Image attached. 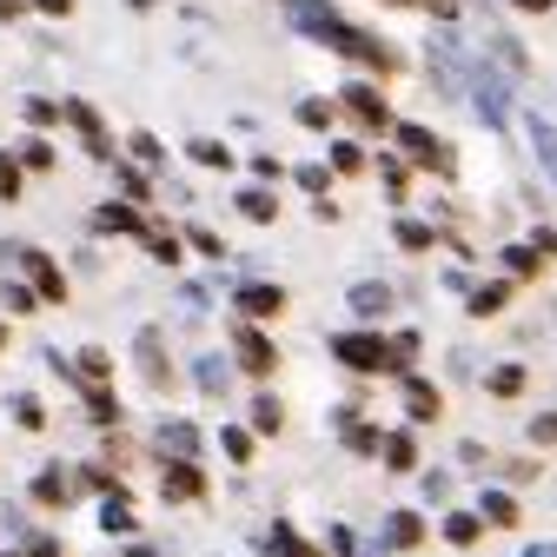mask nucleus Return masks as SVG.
<instances>
[{
    "label": "nucleus",
    "mask_w": 557,
    "mask_h": 557,
    "mask_svg": "<svg viewBox=\"0 0 557 557\" xmlns=\"http://www.w3.org/2000/svg\"><path fill=\"white\" fill-rule=\"evenodd\" d=\"M21 8H27V0H0V21H14Z\"/></svg>",
    "instance_id": "nucleus-49"
},
{
    "label": "nucleus",
    "mask_w": 557,
    "mask_h": 557,
    "mask_svg": "<svg viewBox=\"0 0 557 557\" xmlns=\"http://www.w3.org/2000/svg\"><path fill=\"white\" fill-rule=\"evenodd\" d=\"M492 392H498V398H518V392H524V366H498V372H492Z\"/></svg>",
    "instance_id": "nucleus-26"
},
{
    "label": "nucleus",
    "mask_w": 557,
    "mask_h": 557,
    "mask_svg": "<svg viewBox=\"0 0 557 557\" xmlns=\"http://www.w3.org/2000/svg\"><path fill=\"white\" fill-rule=\"evenodd\" d=\"M139 366H147V379H153V385H166V366H160V338H153V332L139 338Z\"/></svg>",
    "instance_id": "nucleus-25"
},
{
    "label": "nucleus",
    "mask_w": 557,
    "mask_h": 557,
    "mask_svg": "<svg viewBox=\"0 0 557 557\" xmlns=\"http://www.w3.org/2000/svg\"><path fill=\"white\" fill-rule=\"evenodd\" d=\"M147 252H153V259H166V265H180V239H173V233H153V239H147Z\"/></svg>",
    "instance_id": "nucleus-37"
},
{
    "label": "nucleus",
    "mask_w": 557,
    "mask_h": 557,
    "mask_svg": "<svg viewBox=\"0 0 557 557\" xmlns=\"http://www.w3.org/2000/svg\"><path fill=\"white\" fill-rule=\"evenodd\" d=\"M398 246H405V252H425V246H432V226H425V220H398Z\"/></svg>",
    "instance_id": "nucleus-22"
},
{
    "label": "nucleus",
    "mask_w": 557,
    "mask_h": 557,
    "mask_svg": "<svg viewBox=\"0 0 557 557\" xmlns=\"http://www.w3.org/2000/svg\"><path fill=\"white\" fill-rule=\"evenodd\" d=\"M100 531H133V511H126V498H120V484H113V492H107V505H100Z\"/></svg>",
    "instance_id": "nucleus-15"
},
{
    "label": "nucleus",
    "mask_w": 557,
    "mask_h": 557,
    "mask_svg": "<svg viewBox=\"0 0 557 557\" xmlns=\"http://www.w3.org/2000/svg\"><path fill=\"white\" fill-rule=\"evenodd\" d=\"M220 445H226V458H233V465H246V458H252V432H239V425H226V432H220Z\"/></svg>",
    "instance_id": "nucleus-27"
},
{
    "label": "nucleus",
    "mask_w": 557,
    "mask_h": 557,
    "mask_svg": "<svg viewBox=\"0 0 557 557\" xmlns=\"http://www.w3.org/2000/svg\"><path fill=\"white\" fill-rule=\"evenodd\" d=\"M484 518H492V524H518V498L492 492V498H484Z\"/></svg>",
    "instance_id": "nucleus-32"
},
{
    "label": "nucleus",
    "mask_w": 557,
    "mask_h": 557,
    "mask_svg": "<svg viewBox=\"0 0 557 557\" xmlns=\"http://www.w3.org/2000/svg\"><path fill=\"white\" fill-rule=\"evenodd\" d=\"M34 8H40V14H66V8H74V0H34Z\"/></svg>",
    "instance_id": "nucleus-48"
},
{
    "label": "nucleus",
    "mask_w": 557,
    "mask_h": 557,
    "mask_svg": "<svg viewBox=\"0 0 557 557\" xmlns=\"http://www.w3.org/2000/svg\"><path fill=\"white\" fill-rule=\"evenodd\" d=\"M505 259H511V272H537V259H544V252H537V246H511Z\"/></svg>",
    "instance_id": "nucleus-40"
},
{
    "label": "nucleus",
    "mask_w": 557,
    "mask_h": 557,
    "mask_svg": "<svg viewBox=\"0 0 557 557\" xmlns=\"http://www.w3.org/2000/svg\"><path fill=\"white\" fill-rule=\"evenodd\" d=\"M107 372H113V359L100 352V345H87V352H81V379H94V385H100Z\"/></svg>",
    "instance_id": "nucleus-33"
},
{
    "label": "nucleus",
    "mask_w": 557,
    "mask_h": 557,
    "mask_svg": "<svg viewBox=\"0 0 557 557\" xmlns=\"http://www.w3.org/2000/svg\"><path fill=\"white\" fill-rule=\"evenodd\" d=\"M126 147H133V160H139V166H160V160H166V147H160V139H153V133H133V139H126Z\"/></svg>",
    "instance_id": "nucleus-23"
},
{
    "label": "nucleus",
    "mask_w": 557,
    "mask_h": 557,
    "mask_svg": "<svg viewBox=\"0 0 557 557\" xmlns=\"http://www.w3.org/2000/svg\"><path fill=\"white\" fill-rule=\"evenodd\" d=\"M126 557H153V550H147V544H133V550H126Z\"/></svg>",
    "instance_id": "nucleus-51"
},
{
    "label": "nucleus",
    "mask_w": 557,
    "mask_h": 557,
    "mask_svg": "<svg viewBox=\"0 0 557 557\" xmlns=\"http://www.w3.org/2000/svg\"><path fill=\"white\" fill-rule=\"evenodd\" d=\"M239 312L246 319H278V312H286V293H278V286H239Z\"/></svg>",
    "instance_id": "nucleus-10"
},
{
    "label": "nucleus",
    "mask_w": 557,
    "mask_h": 557,
    "mask_svg": "<svg viewBox=\"0 0 557 557\" xmlns=\"http://www.w3.org/2000/svg\"><path fill=\"white\" fill-rule=\"evenodd\" d=\"M392 8H405V0H392Z\"/></svg>",
    "instance_id": "nucleus-54"
},
{
    "label": "nucleus",
    "mask_w": 557,
    "mask_h": 557,
    "mask_svg": "<svg viewBox=\"0 0 557 557\" xmlns=\"http://www.w3.org/2000/svg\"><path fill=\"white\" fill-rule=\"evenodd\" d=\"M14 259L27 265V278H34V293H40L47 306H60V299H66V278H60V265H53V259H47L40 246H14Z\"/></svg>",
    "instance_id": "nucleus-5"
},
{
    "label": "nucleus",
    "mask_w": 557,
    "mask_h": 557,
    "mask_svg": "<svg viewBox=\"0 0 557 557\" xmlns=\"http://www.w3.org/2000/svg\"><path fill=\"white\" fill-rule=\"evenodd\" d=\"M445 537H451L458 550H465V544H478V511H451V518H445Z\"/></svg>",
    "instance_id": "nucleus-20"
},
{
    "label": "nucleus",
    "mask_w": 557,
    "mask_h": 557,
    "mask_svg": "<svg viewBox=\"0 0 557 557\" xmlns=\"http://www.w3.org/2000/svg\"><path fill=\"white\" fill-rule=\"evenodd\" d=\"M524 557H557V550H550V544H544V550H524Z\"/></svg>",
    "instance_id": "nucleus-52"
},
{
    "label": "nucleus",
    "mask_w": 557,
    "mask_h": 557,
    "mask_svg": "<svg viewBox=\"0 0 557 557\" xmlns=\"http://www.w3.org/2000/svg\"><path fill=\"white\" fill-rule=\"evenodd\" d=\"M405 405H411V418L425 425V418H438V385H425V379H405Z\"/></svg>",
    "instance_id": "nucleus-12"
},
{
    "label": "nucleus",
    "mask_w": 557,
    "mask_h": 557,
    "mask_svg": "<svg viewBox=\"0 0 557 557\" xmlns=\"http://www.w3.org/2000/svg\"><path fill=\"white\" fill-rule=\"evenodd\" d=\"M385 465H392V471H411V465H418V445H411V432H392V438H385Z\"/></svg>",
    "instance_id": "nucleus-18"
},
{
    "label": "nucleus",
    "mask_w": 557,
    "mask_h": 557,
    "mask_svg": "<svg viewBox=\"0 0 557 557\" xmlns=\"http://www.w3.org/2000/svg\"><path fill=\"white\" fill-rule=\"evenodd\" d=\"M66 120L81 126V139H87V153H94V160H113V147H107V133H100V113H94L87 100H66Z\"/></svg>",
    "instance_id": "nucleus-8"
},
{
    "label": "nucleus",
    "mask_w": 557,
    "mask_h": 557,
    "mask_svg": "<svg viewBox=\"0 0 557 557\" xmlns=\"http://www.w3.org/2000/svg\"><path fill=\"white\" fill-rule=\"evenodd\" d=\"M278 425H286V418H278V398L259 392V398H252V432H278Z\"/></svg>",
    "instance_id": "nucleus-19"
},
{
    "label": "nucleus",
    "mask_w": 557,
    "mask_h": 557,
    "mask_svg": "<svg viewBox=\"0 0 557 557\" xmlns=\"http://www.w3.org/2000/svg\"><path fill=\"white\" fill-rule=\"evenodd\" d=\"M359 166H366L359 147H332V173H359Z\"/></svg>",
    "instance_id": "nucleus-38"
},
{
    "label": "nucleus",
    "mask_w": 557,
    "mask_h": 557,
    "mask_svg": "<svg viewBox=\"0 0 557 557\" xmlns=\"http://www.w3.org/2000/svg\"><path fill=\"white\" fill-rule=\"evenodd\" d=\"M293 21H299L306 34H319L332 53L372 66V74H392V47H385V40H372V34H366V27H352V21H338L332 8H319V0H293Z\"/></svg>",
    "instance_id": "nucleus-1"
},
{
    "label": "nucleus",
    "mask_w": 557,
    "mask_h": 557,
    "mask_svg": "<svg viewBox=\"0 0 557 557\" xmlns=\"http://www.w3.org/2000/svg\"><path fill=\"white\" fill-rule=\"evenodd\" d=\"M272 550H278V557H312V550L293 537V524H272Z\"/></svg>",
    "instance_id": "nucleus-36"
},
{
    "label": "nucleus",
    "mask_w": 557,
    "mask_h": 557,
    "mask_svg": "<svg viewBox=\"0 0 557 557\" xmlns=\"http://www.w3.org/2000/svg\"><path fill=\"white\" fill-rule=\"evenodd\" d=\"M14 418H21V425H27V432H40V418H47V411H40L34 398H14Z\"/></svg>",
    "instance_id": "nucleus-41"
},
{
    "label": "nucleus",
    "mask_w": 557,
    "mask_h": 557,
    "mask_svg": "<svg viewBox=\"0 0 557 557\" xmlns=\"http://www.w3.org/2000/svg\"><path fill=\"white\" fill-rule=\"evenodd\" d=\"M87 411L100 418V425H113V418H120V405H113V392H107V385H94V392H87Z\"/></svg>",
    "instance_id": "nucleus-34"
},
{
    "label": "nucleus",
    "mask_w": 557,
    "mask_h": 557,
    "mask_svg": "<svg viewBox=\"0 0 557 557\" xmlns=\"http://www.w3.org/2000/svg\"><path fill=\"white\" fill-rule=\"evenodd\" d=\"M332 359L352 366V372H398L392 338H379V332H338V338H332Z\"/></svg>",
    "instance_id": "nucleus-2"
},
{
    "label": "nucleus",
    "mask_w": 557,
    "mask_h": 557,
    "mask_svg": "<svg viewBox=\"0 0 557 557\" xmlns=\"http://www.w3.org/2000/svg\"><path fill=\"white\" fill-rule=\"evenodd\" d=\"M34 498H40V505H60V498H66V478H60V471H40V478H34Z\"/></svg>",
    "instance_id": "nucleus-29"
},
{
    "label": "nucleus",
    "mask_w": 557,
    "mask_h": 557,
    "mask_svg": "<svg viewBox=\"0 0 557 557\" xmlns=\"http://www.w3.org/2000/svg\"><path fill=\"white\" fill-rule=\"evenodd\" d=\"M27 120H34V126H53V120H60V107H53V100H27Z\"/></svg>",
    "instance_id": "nucleus-42"
},
{
    "label": "nucleus",
    "mask_w": 557,
    "mask_h": 557,
    "mask_svg": "<svg viewBox=\"0 0 557 557\" xmlns=\"http://www.w3.org/2000/svg\"><path fill=\"white\" fill-rule=\"evenodd\" d=\"M345 113H352L359 126H372V133H392V126H398V120H392V107H385V94H379V87H366V81L345 87Z\"/></svg>",
    "instance_id": "nucleus-4"
},
{
    "label": "nucleus",
    "mask_w": 557,
    "mask_h": 557,
    "mask_svg": "<svg viewBox=\"0 0 557 557\" xmlns=\"http://www.w3.org/2000/svg\"><path fill=\"white\" fill-rule=\"evenodd\" d=\"M160 445H173V458H193V451H199V432H193V425H166Z\"/></svg>",
    "instance_id": "nucleus-21"
},
{
    "label": "nucleus",
    "mask_w": 557,
    "mask_h": 557,
    "mask_svg": "<svg viewBox=\"0 0 557 557\" xmlns=\"http://www.w3.org/2000/svg\"><path fill=\"white\" fill-rule=\"evenodd\" d=\"M233 352H239V366H246L252 379H265V372L278 366V352H272V338H265L259 325H239V332H233Z\"/></svg>",
    "instance_id": "nucleus-6"
},
{
    "label": "nucleus",
    "mask_w": 557,
    "mask_h": 557,
    "mask_svg": "<svg viewBox=\"0 0 557 557\" xmlns=\"http://www.w3.org/2000/svg\"><path fill=\"white\" fill-rule=\"evenodd\" d=\"M345 445H352L359 458H372V451H379V432H372V425H352V418H345Z\"/></svg>",
    "instance_id": "nucleus-28"
},
{
    "label": "nucleus",
    "mask_w": 557,
    "mask_h": 557,
    "mask_svg": "<svg viewBox=\"0 0 557 557\" xmlns=\"http://www.w3.org/2000/svg\"><path fill=\"white\" fill-rule=\"evenodd\" d=\"M299 126H332V100H299Z\"/></svg>",
    "instance_id": "nucleus-35"
},
{
    "label": "nucleus",
    "mask_w": 557,
    "mask_h": 557,
    "mask_svg": "<svg viewBox=\"0 0 557 557\" xmlns=\"http://www.w3.org/2000/svg\"><path fill=\"white\" fill-rule=\"evenodd\" d=\"M392 139H398V147H405L418 166H432V173H451V147H445V139H432V126H418V120H398V126H392Z\"/></svg>",
    "instance_id": "nucleus-3"
},
{
    "label": "nucleus",
    "mask_w": 557,
    "mask_h": 557,
    "mask_svg": "<svg viewBox=\"0 0 557 557\" xmlns=\"http://www.w3.org/2000/svg\"><path fill=\"white\" fill-rule=\"evenodd\" d=\"M325 180H332L325 166H299V186H306V193H325Z\"/></svg>",
    "instance_id": "nucleus-45"
},
{
    "label": "nucleus",
    "mask_w": 557,
    "mask_h": 557,
    "mask_svg": "<svg viewBox=\"0 0 557 557\" xmlns=\"http://www.w3.org/2000/svg\"><path fill=\"white\" fill-rule=\"evenodd\" d=\"M385 306H392V286H379V278L352 286V312H359V319H385Z\"/></svg>",
    "instance_id": "nucleus-11"
},
{
    "label": "nucleus",
    "mask_w": 557,
    "mask_h": 557,
    "mask_svg": "<svg viewBox=\"0 0 557 557\" xmlns=\"http://www.w3.org/2000/svg\"><path fill=\"white\" fill-rule=\"evenodd\" d=\"M385 537H392V544H398V550H411V544H418V537H425V524H418V518H411V511H392V524H385Z\"/></svg>",
    "instance_id": "nucleus-17"
},
{
    "label": "nucleus",
    "mask_w": 557,
    "mask_h": 557,
    "mask_svg": "<svg viewBox=\"0 0 557 557\" xmlns=\"http://www.w3.org/2000/svg\"><path fill=\"white\" fill-rule=\"evenodd\" d=\"M392 352H398V366H411V359H418V332H398V338H392Z\"/></svg>",
    "instance_id": "nucleus-44"
},
{
    "label": "nucleus",
    "mask_w": 557,
    "mask_h": 557,
    "mask_svg": "<svg viewBox=\"0 0 557 557\" xmlns=\"http://www.w3.org/2000/svg\"><path fill=\"white\" fill-rule=\"evenodd\" d=\"M0 345H8V332H0Z\"/></svg>",
    "instance_id": "nucleus-53"
},
{
    "label": "nucleus",
    "mask_w": 557,
    "mask_h": 557,
    "mask_svg": "<svg viewBox=\"0 0 557 557\" xmlns=\"http://www.w3.org/2000/svg\"><path fill=\"white\" fill-rule=\"evenodd\" d=\"M379 173H385V186H392V199H405V166H398V160H379Z\"/></svg>",
    "instance_id": "nucleus-43"
},
{
    "label": "nucleus",
    "mask_w": 557,
    "mask_h": 557,
    "mask_svg": "<svg viewBox=\"0 0 557 557\" xmlns=\"http://www.w3.org/2000/svg\"><path fill=\"white\" fill-rule=\"evenodd\" d=\"M21 166L47 173V166H53V147H47V139H21Z\"/></svg>",
    "instance_id": "nucleus-30"
},
{
    "label": "nucleus",
    "mask_w": 557,
    "mask_h": 557,
    "mask_svg": "<svg viewBox=\"0 0 557 557\" xmlns=\"http://www.w3.org/2000/svg\"><path fill=\"white\" fill-rule=\"evenodd\" d=\"M511 8H524V14H544V8H550V0H511Z\"/></svg>",
    "instance_id": "nucleus-50"
},
{
    "label": "nucleus",
    "mask_w": 557,
    "mask_h": 557,
    "mask_svg": "<svg viewBox=\"0 0 557 557\" xmlns=\"http://www.w3.org/2000/svg\"><path fill=\"white\" fill-rule=\"evenodd\" d=\"M531 438H537V445H557V411H550V418H537V425H531Z\"/></svg>",
    "instance_id": "nucleus-47"
},
{
    "label": "nucleus",
    "mask_w": 557,
    "mask_h": 557,
    "mask_svg": "<svg viewBox=\"0 0 557 557\" xmlns=\"http://www.w3.org/2000/svg\"><path fill=\"white\" fill-rule=\"evenodd\" d=\"M505 299H511V286H505V278H492V286H478V293H471V312H478V319H492V312H505Z\"/></svg>",
    "instance_id": "nucleus-14"
},
{
    "label": "nucleus",
    "mask_w": 557,
    "mask_h": 557,
    "mask_svg": "<svg viewBox=\"0 0 557 557\" xmlns=\"http://www.w3.org/2000/svg\"><path fill=\"white\" fill-rule=\"evenodd\" d=\"M186 153H193L199 166H220V173L233 166V147H220V139H186Z\"/></svg>",
    "instance_id": "nucleus-16"
},
{
    "label": "nucleus",
    "mask_w": 557,
    "mask_h": 557,
    "mask_svg": "<svg viewBox=\"0 0 557 557\" xmlns=\"http://www.w3.org/2000/svg\"><path fill=\"white\" fill-rule=\"evenodd\" d=\"M0 199H21V160L0 147Z\"/></svg>",
    "instance_id": "nucleus-24"
},
{
    "label": "nucleus",
    "mask_w": 557,
    "mask_h": 557,
    "mask_svg": "<svg viewBox=\"0 0 557 557\" xmlns=\"http://www.w3.org/2000/svg\"><path fill=\"white\" fill-rule=\"evenodd\" d=\"M186 239H193V246H199V252H206V259H220V252H226V239H220V233H206V226H193V233H186Z\"/></svg>",
    "instance_id": "nucleus-39"
},
{
    "label": "nucleus",
    "mask_w": 557,
    "mask_h": 557,
    "mask_svg": "<svg viewBox=\"0 0 557 557\" xmlns=\"http://www.w3.org/2000/svg\"><path fill=\"white\" fill-rule=\"evenodd\" d=\"M160 492H166V498H206V478H199L193 458H173V465L160 471Z\"/></svg>",
    "instance_id": "nucleus-7"
},
{
    "label": "nucleus",
    "mask_w": 557,
    "mask_h": 557,
    "mask_svg": "<svg viewBox=\"0 0 557 557\" xmlns=\"http://www.w3.org/2000/svg\"><path fill=\"white\" fill-rule=\"evenodd\" d=\"M113 180H120V193H126V199H147V193H153L139 166H113Z\"/></svg>",
    "instance_id": "nucleus-31"
},
{
    "label": "nucleus",
    "mask_w": 557,
    "mask_h": 557,
    "mask_svg": "<svg viewBox=\"0 0 557 557\" xmlns=\"http://www.w3.org/2000/svg\"><path fill=\"white\" fill-rule=\"evenodd\" d=\"M239 213H246V220H259V226H265V220H278V199H272V193H265V186H246V193H239Z\"/></svg>",
    "instance_id": "nucleus-13"
},
{
    "label": "nucleus",
    "mask_w": 557,
    "mask_h": 557,
    "mask_svg": "<svg viewBox=\"0 0 557 557\" xmlns=\"http://www.w3.org/2000/svg\"><path fill=\"white\" fill-rule=\"evenodd\" d=\"M94 226H100V233H139V239H153V233H147V220H139V206H113V199L94 213Z\"/></svg>",
    "instance_id": "nucleus-9"
},
{
    "label": "nucleus",
    "mask_w": 557,
    "mask_h": 557,
    "mask_svg": "<svg viewBox=\"0 0 557 557\" xmlns=\"http://www.w3.org/2000/svg\"><path fill=\"white\" fill-rule=\"evenodd\" d=\"M34 299H40L34 286H8V306H14V312H34Z\"/></svg>",
    "instance_id": "nucleus-46"
}]
</instances>
